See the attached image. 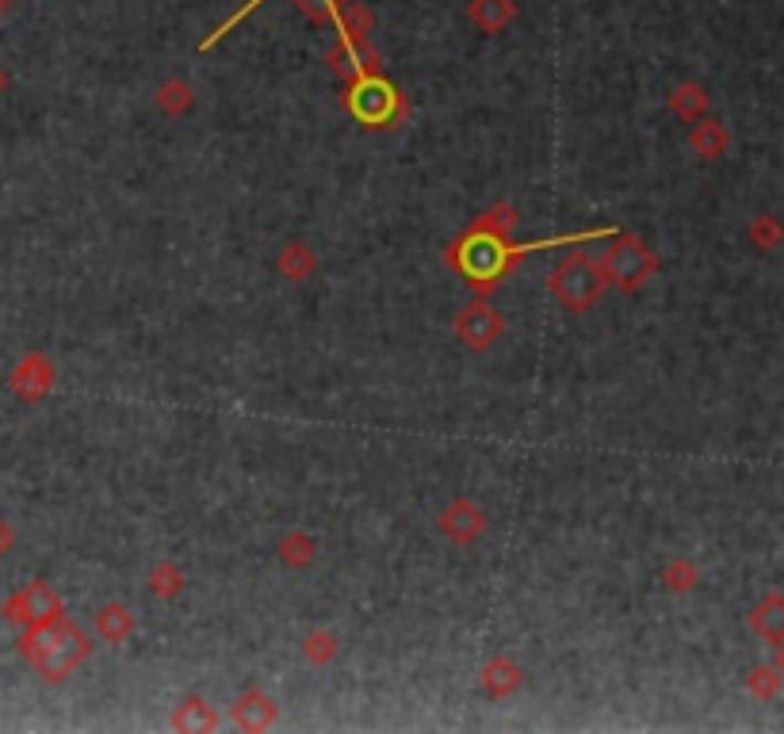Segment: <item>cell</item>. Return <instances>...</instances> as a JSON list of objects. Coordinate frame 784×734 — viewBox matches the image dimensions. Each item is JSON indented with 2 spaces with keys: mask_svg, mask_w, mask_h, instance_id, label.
I'll return each mask as SVG.
<instances>
[{
  "mask_svg": "<svg viewBox=\"0 0 784 734\" xmlns=\"http://www.w3.org/2000/svg\"><path fill=\"white\" fill-rule=\"evenodd\" d=\"M781 670L777 665H757V670H750L746 673V689H750V696H757V700H773L781 692Z\"/></svg>",
  "mask_w": 784,
  "mask_h": 734,
  "instance_id": "27",
  "label": "cell"
},
{
  "mask_svg": "<svg viewBox=\"0 0 784 734\" xmlns=\"http://www.w3.org/2000/svg\"><path fill=\"white\" fill-rule=\"evenodd\" d=\"M448 264H456L467 283H471L474 295L487 298L498 283L505 280V272L516 264V249L509 245V238H494V233H479V230H467L456 249L448 253Z\"/></svg>",
  "mask_w": 784,
  "mask_h": 734,
  "instance_id": "2",
  "label": "cell"
},
{
  "mask_svg": "<svg viewBox=\"0 0 784 734\" xmlns=\"http://www.w3.org/2000/svg\"><path fill=\"white\" fill-rule=\"evenodd\" d=\"M276 272H280L288 283H306L314 272H318V256H314V249L306 245V241H291V245L280 249Z\"/></svg>",
  "mask_w": 784,
  "mask_h": 734,
  "instance_id": "17",
  "label": "cell"
},
{
  "mask_svg": "<svg viewBox=\"0 0 784 734\" xmlns=\"http://www.w3.org/2000/svg\"><path fill=\"white\" fill-rule=\"evenodd\" d=\"M689 149L700 157V161H720L723 154L731 149V135H728V127L723 123H715V119H697L692 123V130H689Z\"/></svg>",
  "mask_w": 784,
  "mask_h": 734,
  "instance_id": "14",
  "label": "cell"
},
{
  "mask_svg": "<svg viewBox=\"0 0 784 734\" xmlns=\"http://www.w3.org/2000/svg\"><path fill=\"white\" fill-rule=\"evenodd\" d=\"M333 28L341 31V39H353V43H360V39H368L372 31H375V12L368 4H353L348 0L345 8L337 12V23Z\"/></svg>",
  "mask_w": 784,
  "mask_h": 734,
  "instance_id": "23",
  "label": "cell"
},
{
  "mask_svg": "<svg viewBox=\"0 0 784 734\" xmlns=\"http://www.w3.org/2000/svg\"><path fill=\"white\" fill-rule=\"evenodd\" d=\"M15 8V0H0V15H8Z\"/></svg>",
  "mask_w": 784,
  "mask_h": 734,
  "instance_id": "33",
  "label": "cell"
},
{
  "mask_svg": "<svg viewBox=\"0 0 784 734\" xmlns=\"http://www.w3.org/2000/svg\"><path fill=\"white\" fill-rule=\"evenodd\" d=\"M521 681H524V673H521V665L513 662V658H505V654H494L487 665L479 670V685L487 696H494V700H509L516 689H521Z\"/></svg>",
  "mask_w": 784,
  "mask_h": 734,
  "instance_id": "12",
  "label": "cell"
},
{
  "mask_svg": "<svg viewBox=\"0 0 784 734\" xmlns=\"http://www.w3.org/2000/svg\"><path fill=\"white\" fill-rule=\"evenodd\" d=\"M54 360H50L46 353H28L20 364L12 367V379H8V387H12V395L20 398V402L28 406H39L43 398L54 390Z\"/></svg>",
  "mask_w": 784,
  "mask_h": 734,
  "instance_id": "9",
  "label": "cell"
},
{
  "mask_svg": "<svg viewBox=\"0 0 784 734\" xmlns=\"http://www.w3.org/2000/svg\"><path fill=\"white\" fill-rule=\"evenodd\" d=\"M88 654H93V636L85 628H77L65 612L50 623H39V628H23L20 636V658L28 665H35L54 685L70 678Z\"/></svg>",
  "mask_w": 784,
  "mask_h": 734,
  "instance_id": "1",
  "label": "cell"
},
{
  "mask_svg": "<svg viewBox=\"0 0 784 734\" xmlns=\"http://www.w3.org/2000/svg\"><path fill=\"white\" fill-rule=\"evenodd\" d=\"M149 594L157 600H177L180 589H185V570H180L173 558H161V563L149 566V578H146Z\"/></svg>",
  "mask_w": 784,
  "mask_h": 734,
  "instance_id": "22",
  "label": "cell"
},
{
  "mask_svg": "<svg viewBox=\"0 0 784 734\" xmlns=\"http://www.w3.org/2000/svg\"><path fill=\"white\" fill-rule=\"evenodd\" d=\"M345 4L348 0H295L299 12H303L311 23H318V28H333V23H337V12Z\"/></svg>",
  "mask_w": 784,
  "mask_h": 734,
  "instance_id": "28",
  "label": "cell"
},
{
  "mask_svg": "<svg viewBox=\"0 0 784 734\" xmlns=\"http://www.w3.org/2000/svg\"><path fill=\"white\" fill-rule=\"evenodd\" d=\"M154 99L169 119H180V115H188L191 107H196V88H191L185 77H169L154 92Z\"/></svg>",
  "mask_w": 784,
  "mask_h": 734,
  "instance_id": "21",
  "label": "cell"
},
{
  "mask_svg": "<svg viewBox=\"0 0 784 734\" xmlns=\"http://www.w3.org/2000/svg\"><path fill=\"white\" fill-rule=\"evenodd\" d=\"M345 104H348V112H353L356 119L368 123V127H375V130H395V127H403V123L410 119V104H406V96L395 85H387L383 73L379 77L353 81V85H348Z\"/></svg>",
  "mask_w": 784,
  "mask_h": 734,
  "instance_id": "5",
  "label": "cell"
},
{
  "mask_svg": "<svg viewBox=\"0 0 784 734\" xmlns=\"http://www.w3.org/2000/svg\"><path fill=\"white\" fill-rule=\"evenodd\" d=\"M135 612H130L123 600H112V605H104L96 612V636L107 642V647H119V642H127L135 636Z\"/></svg>",
  "mask_w": 784,
  "mask_h": 734,
  "instance_id": "16",
  "label": "cell"
},
{
  "mask_svg": "<svg viewBox=\"0 0 784 734\" xmlns=\"http://www.w3.org/2000/svg\"><path fill=\"white\" fill-rule=\"evenodd\" d=\"M750 628H754L757 639L765 642H784V594H765L750 608Z\"/></svg>",
  "mask_w": 784,
  "mask_h": 734,
  "instance_id": "15",
  "label": "cell"
},
{
  "mask_svg": "<svg viewBox=\"0 0 784 734\" xmlns=\"http://www.w3.org/2000/svg\"><path fill=\"white\" fill-rule=\"evenodd\" d=\"M750 241H754L757 249H777L784 241V227L773 214H757V219L750 222Z\"/></svg>",
  "mask_w": 784,
  "mask_h": 734,
  "instance_id": "29",
  "label": "cell"
},
{
  "mask_svg": "<svg viewBox=\"0 0 784 734\" xmlns=\"http://www.w3.org/2000/svg\"><path fill=\"white\" fill-rule=\"evenodd\" d=\"M456 337L463 340L471 353H490V348L502 340V333H505V322H502V314L494 311V306L487 303V298H474L471 306H463L460 314H456Z\"/></svg>",
  "mask_w": 784,
  "mask_h": 734,
  "instance_id": "6",
  "label": "cell"
},
{
  "mask_svg": "<svg viewBox=\"0 0 784 734\" xmlns=\"http://www.w3.org/2000/svg\"><path fill=\"white\" fill-rule=\"evenodd\" d=\"M299 650H303L306 662L318 665V670H322V665H330L333 658H337L341 647H337V636H333V631L318 628V631H311V636L303 639V647H299Z\"/></svg>",
  "mask_w": 784,
  "mask_h": 734,
  "instance_id": "26",
  "label": "cell"
},
{
  "mask_svg": "<svg viewBox=\"0 0 784 734\" xmlns=\"http://www.w3.org/2000/svg\"><path fill=\"white\" fill-rule=\"evenodd\" d=\"M12 547H15V528L0 516V555H8Z\"/></svg>",
  "mask_w": 784,
  "mask_h": 734,
  "instance_id": "30",
  "label": "cell"
},
{
  "mask_svg": "<svg viewBox=\"0 0 784 734\" xmlns=\"http://www.w3.org/2000/svg\"><path fill=\"white\" fill-rule=\"evenodd\" d=\"M276 555H280V563L288 566V570H306V566L318 558V544H314L311 532L291 528L288 536H283L280 544H276Z\"/></svg>",
  "mask_w": 784,
  "mask_h": 734,
  "instance_id": "20",
  "label": "cell"
},
{
  "mask_svg": "<svg viewBox=\"0 0 784 734\" xmlns=\"http://www.w3.org/2000/svg\"><path fill=\"white\" fill-rule=\"evenodd\" d=\"M467 20L482 35H502L516 20V0H467Z\"/></svg>",
  "mask_w": 784,
  "mask_h": 734,
  "instance_id": "13",
  "label": "cell"
},
{
  "mask_svg": "<svg viewBox=\"0 0 784 734\" xmlns=\"http://www.w3.org/2000/svg\"><path fill=\"white\" fill-rule=\"evenodd\" d=\"M4 92H8V70L0 65V96H4Z\"/></svg>",
  "mask_w": 784,
  "mask_h": 734,
  "instance_id": "32",
  "label": "cell"
},
{
  "mask_svg": "<svg viewBox=\"0 0 784 734\" xmlns=\"http://www.w3.org/2000/svg\"><path fill=\"white\" fill-rule=\"evenodd\" d=\"M471 230L494 233V238H509V233L516 230V207L513 203H494L490 211H482L479 219H474Z\"/></svg>",
  "mask_w": 784,
  "mask_h": 734,
  "instance_id": "25",
  "label": "cell"
},
{
  "mask_svg": "<svg viewBox=\"0 0 784 734\" xmlns=\"http://www.w3.org/2000/svg\"><path fill=\"white\" fill-rule=\"evenodd\" d=\"M169 723L177 731H219L222 727L219 712H215V707L207 704L203 696H185V700H180V707L173 712Z\"/></svg>",
  "mask_w": 784,
  "mask_h": 734,
  "instance_id": "19",
  "label": "cell"
},
{
  "mask_svg": "<svg viewBox=\"0 0 784 734\" xmlns=\"http://www.w3.org/2000/svg\"><path fill=\"white\" fill-rule=\"evenodd\" d=\"M58 616H62V597L46 581H31L4 605V620L20 623V628H39V623H50Z\"/></svg>",
  "mask_w": 784,
  "mask_h": 734,
  "instance_id": "7",
  "label": "cell"
},
{
  "mask_svg": "<svg viewBox=\"0 0 784 734\" xmlns=\"http://www.w3.org/2000/svg\"><path fill=\"white\" fill-rule=\"evenodd\" d=\"M697 581H700V570L686 555H678L673 563L662 566V586L670 589V594H689V589H697Z\"/></svg>",
  "mask_w": 784,
  "mask_h": 734,
  "instance_id": "24",
  "label": "cell"
},
{
  "mask_svg": "<svg viewBox=\"0 0 784 734\" xmlns=\"http://www.w3.org/2000/svg\"><path fill=\"white\" fill-rule=\"evenodd\" d=\"M708 107H712V96H708L704 85H697V81H681L678 88L670 92V112L678 115L681 123H697L708 115Z\"/></svg>",
  "mask_w": 784,
  "mask_h": 734,
  "instance_id": "18",
  "label": "cell"
},
{
  "mask_svg": "<svg viewBox=\"0 0 784 734\" xmlns=\"http://www.w3.org/2000/svg\"><path fill=\"white\" fill-rule=\"evenodd\" d=\"M547 287H552V295L566 306V311H574V314L594 311V306L600 303V295H605V287H608L605 272H600V256H594L589 249L571 253L566 261L555 264Z\"/></svg>",
  "mask_w": 784,
  "mask_h": 734,
  "instance_id": "3",
  "label": "cell"
},
{
  "mask_svg": "<svg viewBox=\"0 0 784 734\" xmlns=\"http://www.w3.org/2000/svg\"><path fill=\"white\" fill-rule=\"evenodd\" d=\"M230 720H233V727H241V731H269L272 723L280 720V707H276V700H272L269 692L249 689V692H241V696L233 700Z\"/></svg>",
  "mask_w": 784,
  "mask_h": 734,
  "instance_id": "11",
  "label": "cell"
},
{
  "mask_svg": "<svg viewBox=\"0 0 784 734\" xmlns=\"http://www.w3.org/2000/svg\"><path fill=\"white\" fill-rule=\"evenodd\" d=\"M600 272H605L608 287L624 291V295H636L650 275L658 272V256L636 233H616L605 253H600Z\"/></svg>",
  "mask_w": 784,
  "mask_h": 734,
  "instance_id": "4",
  "label": "cell"
},
{
  "mask_svg": "<svg viewBox=\"0 0 784 734\" xmlns=\"http://www.w3.org/2000/svg\"><path fill=\"white\" fill-rule=\"evenodd\" d=\"M325 65H330L337 77H345L348 85H353V81H364V77H379L383 73V57L375 54L368 39H360V43H353V39L333 43L330 50H325Z\"/></svg>",
  "mask_w": 784,
  "mask_h": 734,
  "instance_id": "8",
  "label": "cell"
},
{
  "mask_svg": "<svg viewBox=\"0 0 784 734\" xmlns=\"http://www.w3.org/2000/svg\"><path fill=\"white\" fill-rule=\"evenodd\" d=\"M437 524H440V536L445 539H452V544H460V547H471L487 536L490 516L482 513L471 497H456L452 505H445V513H440Z\"/></svg>",
  "mask_w": 784,
  "mask_h": 734,
  "instance_id": "10",
  "label": "cell"
},
{
  "mask_svg": "<svg viewBox=\"0 0 784 734\" xmlns=\"http://www.w3.org/2000/svg\"><path fill=\"white\" fill-rule=\"evenodd\" d=\"M781 670V678H784V642H777V662H773Z\"/></svg>",
  "mask_w": 784,
  "mask_h": 734,
  "instance_id": "31",
  "label": "cell"
}]
</instances>
